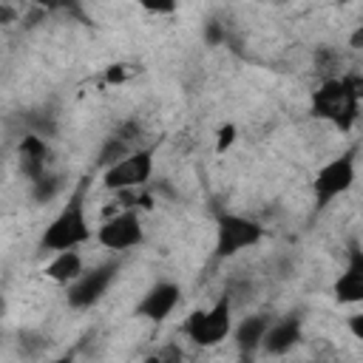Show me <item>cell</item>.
Here are the masks:
<instances>
[{"label":"cell","mask_w":363,"mask_h":363,"mask_svg":"<svg viewBox=\"0 0 363 363\" xmlns=\"http://www.w3.org/2000/svg\"><path fill=\"white\" fill-rule=\"evenodd\" d=\"M272 3H281V0H272Z\"/></svg>","instance_id":"7402d4cb"},{"label":"cell","mask_w":363,"mask_h":363,"mask_svg":"<svg viewBox=\"0 0 363 363\" xmlns=\"http://www.w3.org/2000/svg\"><path fill=\"white\" fill-rule=\"evenodd\" d=\"M179 298H182L179 284H173V281H159V284H153V286L142 295V301L136 303V315L145 318V320H150V323H162V320L176 309Z\"/></svg>","instance_id":"9c48e42d"},{"label":"cell","mask_w":363,"mask_h":363,"mask_svg":"<svg viewBox=\"0 0 363 363\" xmlns=\"http://www.w3.org/2000/svg\"><path fill=\"white\" fill-rule=\"evenodd\" d=\"M233 332V301L230 295L218 298L210 309H196L184 320V335L196 346H216Z\"/></svg>","instance_id":"3957f363"},{"label":"cell","mask_w":363,"mask_h":363,"mask_svg":"<svg viewBox=\"0 0 363 363\" xmlns=\"http://www.w3.org/2000/svg\"><path fill=\"white\" fill-rule=\"evenodd\" d=\"M57 190H60V179H57V176L43 173L40 179H34V199H37V201H48Z\"/></svg>","instance_id":"9a60e30c"},{"label":"cell","mask_w":363,"mask_h":363,"mask_svg":"<svg viewBox=\"0 0 363 363\" xmlns=\"http://www.w3.org/2000/svg\"><path fill=\"white\" fill-rule=\"evenodd\" d=\"M125 68H128V65H111V68L105 71V79H108V82H122V79L130 74V71H125Z\"/></svg>","instance_id":"d6986e66"},{"label":"cell","mask_w":363,"mask_h":363,"mask_svg":"<svg viewBox=\"0 0 363 363\" xmlns=\"http://www.w3.org/2000/svg\"><path fill=\"white\" fill-rule=\"evenodd\" d=\"M82 272H85V269H82V258H79L77 250H62V252H57L54 261L45 267V278H51V281H57V284H71V281H77Z\"/></svg>","instance_id":"4fadbf2b"},{"label":"cell","mask_w":363,"mask_h":363,"mask_svg":"<svg viewBox=\"0 0 363 363\" xmlns=\"http://www.w3.org/2000/svg\"><path fill=\"white\" fill-rule=\"evenodd\" d=\"M363 99V74L326 77L318 91H312V116L335 125L337 130H352L357 122V105Z\"/></svg>","instance_id":"6da1fadb"},{"label":"cell","mask_w":363,"mask_h":363,"mask_svg":"<svg viewBox=\"0 0 363 363\" xmlns=\"http://www.w3.org/2000/svg\"><path fill=\"white\" fill-rule=\"evenodd\" d=\"M354 184V153H343L332 162H326L315 179H312V193H315V207H326L332 199H337L340 193H346Z\"/></svg>","instance_id":"8992f818"},{"label":"cell","mask_w":363,"mask_h":363,"mask_svg":"<svg viewBox=\"0 0 363 363\" xmlns=\"http://www.w3.org/2000/svg\"><path fill=\"white\" fill-rule=\"evenodd\" d=\"M298 340H301V318L289 315V318H281V320L269 323V329H267L261 346H264L269 354H284V352H289Z\"/></svg>","instance_id":"8fae6325"},{"label":"cell","mask_w":363,"mask_h":363,"mask_svg":"<svg viewBox=\"0 0 363 363\" xmlns=\"http://www.w3.org/2000/svg\"><path fill=\"white\" fill-rule=\"evenodd\" d=\"M332 295L337 303H360L363 301V247L357 241H349L346 269L335 281Z\"/></svg>","instance_id":"30bf717a"},{"label":"cell","mask_w":363,"mask_h":363,"mask_svg":"<svg viewBox=\"0 0 363 363\" xmlns=\"http://www.w3.org/2000/svg\"><path fill=\"white\" fill-rule=\"evenodd\" d=\"M153 176V147H139L122 156L119 162L108 164L102 173V184L108 190H128V187H145Z\"/></svg>","instance_id":"5b68a950"},{"label":"cell","mask_w":363,"mask_h":363,"mask_svg":"<svg viewBox=\"0 0 363 363\" xmlns=\"http://www.w3.org/2000/svg\"><path fill=\"white\" fill-rule=\"evenodd\" d=\"M145 238L142 233V221H139V213L133 210H125V213H116L113 218H108L99 230H96V241L105 247V250H130V247H139Z\"/></svg>","instance_id":"52a82bcc"},{"label":"cell","mask_w":363,"mask_h":363,"mask_svg":"<svg viewBox=\"0 0 363 363\" xmlns=\"http://www.w3.org/2000/svg\"><path fill=\"white\" fill-rule=\"evenodd\" d=\"M48 156V150H45V142L40 139V136H26L23 139V145H20V164H23V173L34 182V179H40L43 173H48L45 170V159Z\"/></svg>","instance_id":"7c38bea8"},{"label":"cell","mask_w":363,"mask_h":363,"mask_svg":"<svg viewBox=\"0 0 363 363\" xmlns=\"http://www.w3.org/2000/svg\"><path fill=\"white\" fill-rule=\"evenodd\" d=\"M207 40H210V43H218V40H221V28H218L216 23H210V28H207Z\"/></svg>","instance_id":"ffe728a7"},{"label":"cell","mask_w":363,"mask_h":363,"mask_svg":"<svg viewBox=\"0 0 363 363\" xmlns=\"http://www.w3.org/2000/svg\"><path fill=\"white\" fill-rule=\"evenodd\" d=\"M88 238H91V227H88V216H85V182H82L71 193L68 204L45 227L40 247L48 252H62V250H74V247L85 244Z\"/></svg>","instance_id":"7a4b0ae2"},{"label":"cell","mask_w":363,"mask_h":363,"mask_svg":"<svg viewBox=\"0 0 363 363\" xmlns=\"http://www.w3.org/2000/svg\"><path fill=\"white\" fill-rule=\"evenodd\" d=\"M346 326H349V332L357 337V340H363V312H357V315H352L349 320H346Z\"/></svg>","instance_id":"ac0fdd59"},{"label":"cell","mask_w":363,"mask_h":363,"mask_svg":"<svg viewBox=\"0 0 363 363\" xmlns=\"http://www.w3.org/2000/svg\"><path fill=\"white\" fill-rule=\"evenodd\" d=\"M116 278V264H102V267H94L88 272H82L77 281H71L68 286V303L74 309H88L94 306L105 292L108 286L113 284Z\"/></svg>","instance_id":"ba28073f"},{"label":"cell","mask_w":363,"mask_h":363,"mask_svg":"<svg viewBox=\"0 0 363 363\" xmlns=\"http://www.w3.org/2000/svg\"><path fill=\"white\" fill-rule=\"evenodd\" d=\"M269 329V318L267 315H252V318H244L238 326H235V343L241 352H252L264 343V335Z\"/></svg>","instance_id":"5bb4252c"},{"label":"cell","mask_w":363,"mask_h":363,"mask_svg":"<svg viewBox=\"0 0 363 363\" xmlns=\"http://www.w3.org/2000/svg\"><path fill=\"white\" fill-rule=\"evenodd\" d=\"M264 238V227L252 218L235 213H218L216 218V258H233L247 247H255Z\"/></svg>","instance_id":"277c9868"},{"label":"cell","mask_w":363,"mask_h":363,"mask_svg":"<svg viewBox=\"0 0 363 363\" xmlns=\"http://www.w3.org/2000/svg\"><path fill=\"white\" fill-rule=\"evenodd\" d=\"M352 45H354V48H363V26L352 34Z\"/></svg>","instance_id":"44dd1931"},{"label":"cell","mask_w":363,"mask_h":363,"mask_svg":"<svg viewBox=\"0 0 363 363\" xmlns=\"http://www.w3.org/2000/svg\"><path fill=\"white\" fill-rule=\"evenodd\" d=\"M233 142H235V125H221L218 128V139H216V150L224 153Z\"/></svg>","instance_id":"e0dca14e"},{"label":"cell","mask_w":363,"mask_h":363,"mask_svg":"<svg viewBox=\"0 0 363 363\" xmlns=\"http://www.w3.org/2000/svg\"><path fill=\"white\" fill-rule=\"evenodd\" d=\"M136 3L150 14H173L179 6V0H136Z\"/></svg>","instance_id":"2e32d148"}]
</instances>
